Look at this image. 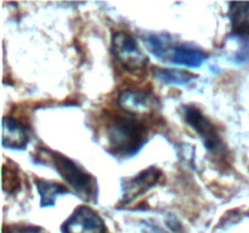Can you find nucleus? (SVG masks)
Masks as SVG:
<instances>
[{
    "label": "nucleus",
    "instance_id": "1",
    "mask_svg": "<svg viewBox=\"0 0 249 233\" xmlns=\"http://www.w3.org/2000/svg\"><path fill=\"white\" fill-rule=\"evenodd\" d=\"M107 150L116 157H133L147 141V129L140 119L117 116L105 129Z\"/></svg>",
    "mask_w": 249,
    "mask_h": 233
},
{
    "label": "nucleus",
    "instance_id": "2",
    "mask_svg": "<svg viewBox=\"0 0 249 233\" xmlns=\"http://www.w3.org/2000/svg\"><path fill=\"white\" fill-rule=\"evenodd\" d=\"M51 164L61 175L66 183L70 184L75 193L85 201H95L97 198V181L84 167L72 159L57 152H48Z\"/></svg>",
    "mask_w": 249,
    "mask_h": 233
},
{
    "label": "nucleus",
    "instance_id": "3",
    "mask_svg": "<svg viewBox=\"0 0 249 233\" xmlns=\"http://www.w3.org/2000/svg\"><path fill=\"white\" fill-rule=\"evenodd\" d=\"M112 51L116 60L130 72H136L148 65V58L138 41L125 32H117L112 36Z\"/></svg>",
    "mask_w": 249,
    "mask_h": 233
},
{
    "label": "nucleus",
    "instance_id": "4",
    "mask_svg": "<svg viewBox=\"0 0 249 233\" xmlns=\"http://www.w3.org/2000/svg\"><path fill=\"white\" fill-rule=\"evenodd\" d=\"M181 112L185 123L196 131L209 152L218 153L219 150H223V141L219 136L216 128L197 107L182 106Z\"/></svg>",
    "mask_w": 249,
    "mask_h": 233
},
{
    "label": "nucleus",
    "instance_id": "5",
    "mask_svg": "<svg viewBox=\"0 0 249 233\" xmlns=\"http://www.w3.org/2000/svg\"><path fill=\"white\" fill-rule=\"evenodd\" d=\"M118 106L126 116L139 119L156 113L160 103L151 92L141 89H126L119 94Z\"/></svg>",
    "mask_w": 249,
    "mask_h": 233
},
{
    "label": "nucleus",
    "instance_id": "6",
    "mask_svg": "<svg viewBox=\"0 0 249 233\" xmlns=\"http://www.w3.org/2000/svg\"><path fill=\"white\" fill-rule=\"evenodd\" d=\"M63 233H107L106 225L101 216L87 205L74 210L62 225Z\"/></svg>",
    "mask_w": 249,
    "mask_h": 233
},
{
    "label": "nucleus",
    "instance_id": "7",
    "mask_svg": "<svg viewBox=\"0 0 249 233\" xmlns=\"http://www.w3.org/2000/svg\"><path fill=\"white\" fill-rule=\"evenodd\" d=\"M160 177H162L160 170H158L156 166H151L141 171L136 176L126 179L125 183H123L124 203H130L135 198L142 196L145 192H147L151 187H153L160 181Z\"/></svg>",
    "mask_w": 249,
    "mask_h": 233
},
{
    "label": "nucleus",
    "instance_id": "8",
    "mask_svg": "<svg viewBox=\"0 0 249 233\" xmlns=\"http://www.w3.org/2000/svg\"><path fill=\"white\" fill-rule=\"evenodd\" d=\"M167 60L173 65L197 68L207 60V53L191 44H180L170 50Z\"/></svg>",
    "mask_w": 249,
    "mask_h": 233
},
{
    "label": "nucleus",
    "instance_id": "9",
    "mask_svg": "<svg viewBox=\"0 0 249 233\" xmlns=\"http://www.w3.org/2000/svg\"><path fill=\"white\" fill-rule=\"evenodd\" d=\"M29 142L26 129L11 116L2 118V145L11 150H24Z\"/></svg>",
    "mask_w": 249,
    "mask_h": 233
},
{
    "label": "nucleus",
    "instance_id": "10",
    "mask_svg": "<svg viewBox=\"0 0 249 233\" xmlns=\"http://www.w3.org/2000/svg\"><path fill=\"white\" fill-rule=\"evenodd\" d=\"M230 21L236 35H249V2H230Z\"/></svg>",
    "mask_w": 249,
    "mask_h": 233
},
{
    "label": "nucleus",
    "instance_id": "11",
    "mask_svg": "<svg viewBox=\"0 0 249 233\" xmlns=\"http://www.w3.org/2000/svg\"><path fill=\"white\" fill-rule=\"evenodd\" d=\"M36 186L40 196V205L43 208L53 206L58 196H62L68 192V188H66L62 184L41 179L36 180Z\"/></svg>",
    "mask_w": 249,
    "mask_h": 233
},
{
    "label": "nucleus",
    "instance_id": "12",
    "mask_svg": "<svg viewBox=\"0 0 249 233\" xmlns=\"http://www.w3.org/2000/svg\"><path fill=\"white\" fill-rule=\"evenodd\" d=\"M153 72L157 79L169 85H187L195 79V75L191 73L174 68H155Z\"/></svg>",
    "mask_w": 249,
    "mask_h": 233
},
{
    "label": "nucleus",
    "instance_id": "13",
    "mask_svg": "<svg viewBox=\"0 0 249 233\" xmlns=\"http://www.w3.org/2000/svg\"><path fill=\"white\" fill-rule=\"evenodd\" d=\"M147 45L151 52L160 60H167L172 50V39L163 34H153L147 38Z\"/></svg>",
    "mask_w": 249,
    "mask_h": 233
},
{
    "label": "nucleus",
    "instance_id": "14",
    "mask_svg": "<svg viewBox=\"0 0 249 233\" xmlns=\"http://www.w3.org/2000/svg\"><path fill=\"white\" fill-rule=\"evenodd\" d=\"M2 177H9V180H2V184H4V191L12 193V192L16 191L18 188L19 184V179L18 175L14 174V171L11 170V167L9 169V174H7L6 170L2 169Z\"/></svg>",
    "mask_w": 249,
    "mask_h": 233
},
{
    "label": "nucleus",
    "instance_id": "15",
    "mask_svg": "<svg viewBox=\"0 0 249 233\" xmlns=\"http://www.w3.org/2000/svg\"><path fill=\"white\" fill-rule=\"evenodd\" d=\"M4 233H43L41 228L34 226L14 225L9 227H4Z\"/></svg>",
    "mask_w": 249,
    "mask_h": 233
}]
</instances>
